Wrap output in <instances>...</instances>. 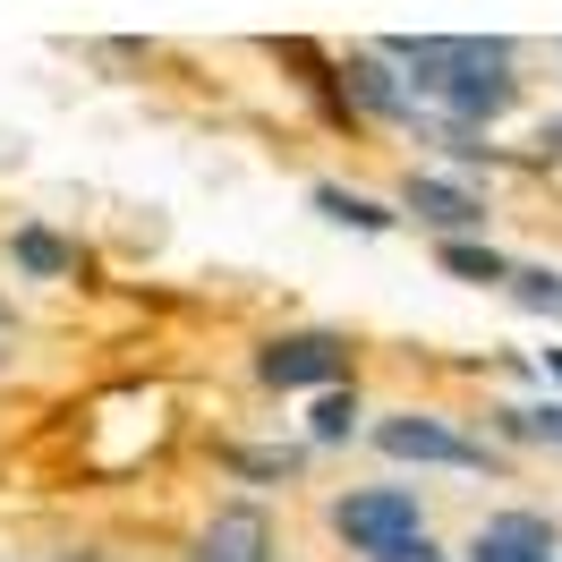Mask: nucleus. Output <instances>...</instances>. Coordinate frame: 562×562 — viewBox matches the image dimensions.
I'll list each match as a JSON object with an SVG mask.
<instances>
[{
  "label": "nucleus",
  "instance_id": "obj_1",
  "mask_svg": "<svg viewBox=\"0 0 562 562\" xmlns=\"http://www.w3.org/2000/svg\"><path fill=\"white\" fill-rule=\"evenodd\" d=\"M333 528L350 537V554H384L401 537H426V512H418V486H350L333 503Z\"/></svg>",
  "mask_w": 562,
  "mask_h": 562
},
{
  "label": "nucleus",
  "instance_id": "obj_2",
  "mask_svg": "<svg viewBox=\"0 0 562 562\" xmlns=\"http://www.w3.org/2000/svg\"><path fill=\"white\" fill-rule=\"evenodd\" d=\"M256 375L273 392H333L350 375V341L341 333H324V324H299V333H273L265 358H256Z\"/></svg>",
  "mask_w": 562,
  "mask_h": 562
},
{
  "label": "nucleus",
  "instance_id": "obj_3",
  "mask_svg": "<svg viewBox=\"0 0 562 562\" xmlns=\"http://www.w3.org/2000/svg\"><path fill=\"white\" fill-rule=\"evenodd\" d=\"M435 103L452 111V128H477V120H503V111L520 103V77H512V43L503 35H477V60L435 94Z\"/></svg>",
  "mask_w": 562,
  "mask_h": 562
},
{
  "label": "nucleus",
  "instance_id": "obj_4",
  "mask_svg": "<svg viewBox=\"0 0 562 562\" xmlns=\"http://www.w3.org/2000/svg\"><path fill=\"white\" fill-rule=\"evenodd\" d=\"M375 452L384 460H418V469H486V443H469L460 426L426 418V409H392L375 426Z\"/></svg>",
  "mask_w": 562,
  "mask_h": 562
},
{
  "label": "nucleus",
  "instance_id": "obj_5",
  "mask_svg": "<svg viewBox=\"0 0 562 562\" xmlns=\"http://www.w3.org/2000/svg\"><path fill=\"white\" fill-rule=\"evenodd\" d=\"M401 213H418L426 231H443V239L486 231V196H477V188H460V179H435V171H409V179H401Z\"/></svg>",
  "mask_w": 562,
  "mask_h": 562
},
{
  "label": "nucleus",
  "instance_id": "obj_6",
  "mask_svg": "<svg viewBox=\"0 0 562 562\" xmlns=\"http://www.w3.org/2000/svg\"><path fill=\"white\" fill-rule=\"evenodd\" d=\"M188 562H273V520L256 503H231V512H213V528L196 537Z\"/></svg>",
  "mask_w": 562,
  "mask_h": 562
},
{
  "label": "nucleus",
  "instance_id": "obj_7",
  "mask_svg": "<svg viewBox=\"0 0 562 562\" xmlns=\"http://www.w3.org/2000/svg\"><path fill=\"white\" fill-rule=\"evenodd\" d=\"M469 562H554V520H537V512H503V520L477 528Z\"/></svg>",
  "mask_w": 562,
  "mask_h": 562
},
{
  "label": "nucleus",
  "instance_id": "obj_8",
  "mask_svg": "<svg viewBox=\"0 0 562 562\" xmlns=\"http://www.w3.org/2000/svg\"><path fill=\"white\" fill-rule=\"evenodd\" d=\"M350 103L358 111H375V120H401V111H409V86H401V69H392L384 52H350Z\"/></svg>",
  "mask_w": 562,
  "mask_h": 562
},
{
  "label": "nucleus",
  "instance_id": "obj_9",
  "mask_svg": "<svg viewBox=\"0 0 562 562\" xmlns=\"http://www.w3.org/2000/svg\"><path fill=\"white\" fill-rule=\"evenodd\" d=\"M316 213H324V222H350V231H392V222H401V213H384L375 196H358V188H333V179L316 188Z\"/></svg>",
  "mask_w": 562,
  "mask_h": 562
},
{
  "label": "nucleus",
  "instance_id": "obj_10",
  "mask_svg": "<svg viewBox=\"0 0 562 562\" xmlns=\"http://www.w3.org/2000/svg\"><path fill=\"white\" fill-rule=\"evenodd\" d=\"M443 273L503 290V281H512V256H494V247H477V239H443Z\"/></svg>",
  "mask_w": 562,
  "mask_h": 562
},
{
  "label": "nucleus",
  "instance_id": "obj_11",
  "mask_svg": "<svg viewBox=\"0 0 562 562\" xmlns=\"http://www.w3.org/2000/svg\"><path fill=\"white\" fill-rule=\"evenodd\" d=\"M512 299H520L528 316H562V273L554 265H512V281H503Z\"/></svg>",
  "mask_w": 562,
  "mask_h": 562
},
{
  "label": "nucleus",
  "instance_id": "obj_12",
  "mask_svg": "<svg viewBox=\"0 0 562 562\" xmlns=\"http://www.w3.org/2000/svg\"><path fill=\"white\" fill-rule=\"evenodd\" d=\"M9 256H18V265H26L35 281H60V273H69V247L52 239V231H35V222H26L18 239H9Z\"/></svg>",
  "mask_w": 562,
  "mask_h": 562
},
{
  "label": "nucleus",
  "instance_id": "obj_13",
  "mask_svg": "<svg viewBox=\"0 0 562 562\" xmlns=\"http://www.w3.org/2000/svg\"><path fill=\"white\" fill-rule=\"evenodd\" d=\"M307 435H316V443H341V435H358V392H324L316 401V418H307Z\"/></svg>",
  "mask_w": 562,
  "mask_h": 562
},
{
  "label": "nucleus",
  "instance_id": "obj_14",
  "mask_svg": "<svg viewBox=\"0 0 562 562\" xmlns=\"http://www.w3.org/2000/svg\"><path fill=\"white\" fill-rule=\"evenodd\" d=\"M503 435H520V443H562V401H537V409H503Z\"/></svg>",
  "mask_w": 562,
  "mask_h": 562
},
{
  "label": "nucleus",
  "instance_id": "obj_15",
  "mask_svg": "<svg viewBox=\"0 0 562 562\" xmlns=\"http://www.w3.org/2000/svg\"><path fill=\"white\" fill-rule=\"evenodd\" d=\"M375 562H452V554H443L435 537H401V546H384Z\"/></svg>",
  "mask_w": 562,
  "mask_h": 562
},
{
  "label": "nucleus",
  "instance_id": "obj_16",
  "mask_svg": "<svg viewBox=\"0 0 562 562\" xmlns=\"http://www.w3.org/2000/svg\"><path fill=\"white\" fill-rule=\"evenodd\" d=\"M537 145H546V154H562V120H546V128H537Z\"/></svg>",
  "mask_w": 562,
  "mask_h": 562
},
{
  "label": "nucleus",
  "instance_id": "obj_17",
  "mask_svg": "<svg viewBox=\"0 0 562 562\" xmlns=\"http://www.w3.org/2000/svg\"><path fill=\"white\" fill-rule=\"evenodd\" d=\"M546 375H554V384H562V350H546Z\"/></svg>",
  "mask_w": 562,
  "mask_h": 562
},
{
  "label": "nucleus",
  "instance_id": "obj_18",
  "mask_svg": "<svg viewBox=\"0 0 562 562\" xmlns=\"http://www.w3.org/2000/svg\"><path fill=\"white\" fill-rule=\"evenodd\" d=\"M0 316H9V307H0Z\"/></svg>",
  "mask_w": 562,
  "mask_h": 562
}]
</instances>
